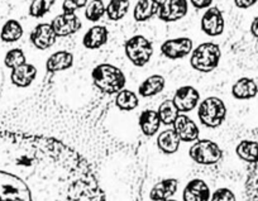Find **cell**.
<instances>
[{"mask_svg":"<svg viewBox=\"0 0 258 201\" xmlns=\"http://www.w3.org/2000/svg\"><path fill=\"white\" fill-rule=\"evenodd\" d=\"M0 201H105L90 163L46 136L0 131Z\"/></svg>","mask_w":258,"mask_h":201,"instance_id":"obj_1","label":"cell"},{"mask_svg":"<svg viewBox=\"0 0 258 201\" xmlns=\"http://www.w3.org/2000/svg\"><path fill=\"white\" fill-rule=\"evenodd\" d=\"M93 84L103 94H118L124 89L126 78L119 67L111 63H100L91 71Z\"/></svg>","mask_w":258,"mask_h":201,"instance_id":"obj_2","label":"cell"},{"mask_svg":"<svg viewBox=\"0 0 258 201\" xmlns=\"http://www.w3.org/2000/svg\"><path fill=\"white\" fill-rule=\"evenodd\" d=\"M222 58V49L214 42H204L194 48L190 56V64L199 73H212L219 66Z\"/></svg>","mask_w":258,"mask_h":201,"instance_id":"obj_3","label":"cell"},{"mask_svg":"<svg viewBox=\"0 0 258 201\" xmlns=\"http://www.w3.org/2000/svg\"><path fill=\"white\" fill-rule=\"evenodd\" d=\"M198 115L203 125L208 128H218L225 120L227 106L222 99L217 96H209L199 104Z\"/></svg>","mask_w":258,"mask_h":201,"instance_id":"obj_4","label":"cell"},{"mask_svg":"<svg viewBox=\"0 0 258 201\" xmlns=\"http://www.w3.org/2000/svg\"><path fill=\"white\" fill-rule=\"evenodd\" d=\"M124 52L129 61L135 66L143 67L151 61L153 54V46L150 39L142 34L131 37L124 44Z\"/></svg>","mask_w":258,"mask_h":201,"instance_id":"obj_5","label":"cell"},{"mask_svg":"<svg viewBox=\"0 0 258 201\" xmlns=\"http://www.w3.org/2000/svg\"><path fill=\"white\" fill-rule=\"evenodd\" d=\"M188 156L194 162L199 165L210 166L219 162L223 157V152L219 146L209 140H202L194 143L188 151Z\"/></svg>","mask_w":258,"mask_h":201,"instance_id":"obj_6","label":"cell"},{"mask_svg":"<svg viewBox=\"0 0 258 201\" xmlns=\"http://www.w3.org/2000/svg\"><path fill=\"white\" fill-rule=\"evenodd\" d=\"M188 2L187 0H160V9H158V18L165 23H173L187 14Z\"/></svg>","mask_w":258,"mask_h":201,"instance_id":"obj_7","label":"cell"},{"mask_svg":"<svg viewBox=\"0 0 258 201\" xmlns=\"http://www.w3.org/2000/svg\"><path fill=\"white\" fill-rule=\"evenodd\" d=\"M161 53L168 59H180L188 56L194 49V42L188 37L167 39L160 47Z\"/></svg>","mask_w":258,"mask_h":201,"instance_id":"obj_8","label":"cell"},{"mask_svg":"<svg viewBox=\"0 0 258 201\" xmlns=\"http://www.w3.org/2000/svg\"><path fill=\"white\" fill-rule=\"evenodd\" d=\"M200 28L207 36L218 37L223 34L225 28V21L222 11L218 7H210L202 17Z\"/></svg>","mask_w":258,"mask_h":201,"instance_id":"obj_9","label":"cell"},{"mask_svg":"<svg viewBox=\"0 0 258 201\" xmlns=\"http://www.w3.org/2000/svg\"><path fill=\"white\" fill-rule=\"evenodd\" d=\"M53 31L56 32L57 37H69L78 33L83 27L80 18L76 13H61L54 17L51 22Z\"/></svg>","mask_w":258,"mask_h":201,"instance_id":"obj_10","label":"cell"},{"mask_svg":"<svg viewBox=\"0 0 258 201\" xmlns=\"http://www.w3.org/2000/svg\"><path fill=\"white\" fill-rule=\"evenodd\" d=\"M172 101L175 103L178 111H181V113H187V111L194 110V109L199 105L200 94L194 86H181V88H178L176 90Z\"/></svg>","mask_w":258,"mask_h":201,"instance_id":"obj_11","label":"cell"},{"mask_svg":"<svg viewBox=\"0 0 258 201\" xmlns=\"http://www.w3.org/2000/svg\"><path fill=\"white\" fill-rule=\"evenodd\" d=\"M56 32L52 28L51 23H39L33 28V31L29 34L31 43L36 47L37 49H48L56 43L57 41Z\"/></svg>","mask_w":258,"mask_h":201,"instance_id":"obj_12","label":"cell"},{"mask_svg":"<svg viewBox=\"0 0 258 201\" xmlns=\"http://www.w3.org/2000/svg\"><path fill=\"white\" fill-rule=\"evenodd\" d=\"M173 130L177 133L182 142H195L199 138L200 130L195 121L188 118L185 114H178L176 120L173 121Z\"/></svg>","mask_w":258,"mask_h":201,"instance_id":"obj_13","label":"cell"},{"mask_svg":"<svg viewBox=\"0 0 258 201\" xmlns=\"http://www.w3.org/2000/svg\"><path fill=\"white\" fill-rule=\"evenodd\" d=\"M37 67L32 63H23L12 70V84L18 88H28L37 78Z\"/></svg>","mask_w":258,"mask_h":201,"instance_id":"obj_14","label":"cell"},{"mask_svg":"<svg viewBox=\"0 0 258 201\" xmlns=\"http://www.w3.org/2000/svg\"><path fill=\"white\" fill-rule=\"evenodd\" d=\"M74 66V54L69 51H57L46 61V70L49 74L66 71Z\"/></svg>","mask_w":258,"mask_h":201,"instance_id":"obj_15","label":"cell"},{"mask_svg":"<svg viewBox=\"0 0 258 201\" xmlns=\"http://www.w3.org/2000/svg\"><path fill=\"white\" fill-rule=\"evenodd\" d=\"M183 201H209L210 188L203 180H192L186 185L182 193Z\"/></svg>","mask_w":258,"mask_h":201,"instance_id":"obj_16","label":"cell"},{"mask_svg":"<svg viewBox=\"0 0 258 201\" xmlns=\"http://www.w3.org/2000/svg\"><path fill=\"white\" fill-rule=\"evenodd\" d=\"M109 39V31L104 26H93L83 37V44L88 49H98L105 46Z\"/></svg>","mask_w":258,"mask_h":201,"instance_id":"obj_17","label":"cell"},{"mask_svg":"<svg viewBox=\"0 0 258 201\" xmlns=\"http://www.w3.org/2000/svg\"><path fill=\"white\" fill-rule=\"evenodd\" d=\"M258 94V85L253 79L240 78L232 86V95L238 100H249Z\"/></svg>","mask_w":258,"mask_h":201,"instance_id":"obj_18","label":"cell"},{"mask_svg":"<svg viewBox=\"0 0 258 201\" xmlns=\"http://www.w3.org/2000/svg\"><path fill=\"white\" fill-rule=\"evenodd\" d=\"M178 181L176 178H166L160 181L152 187L150 197L152 201H163L171 198L177 191Z\"/></svg>","mask_w":258,"mask_h":201,"instance_id":"obj_19","label":"cell"},{"mask_svg":"<svg viewBox=\"0 0 258 201\" xmlns=\"http://www.w3.org/2000/svg\"><path fill=\"white\" fill-rule=\"evenodd\" d=\"M160 0H138L133 11V17L137 22H147L158 14Z\"/></svg>","mask_w":258,"mask_h":201,"instance_id":"obj_20","label":"cell"},{"mask_svg":"<svg viewBox=\"0 0 258 201\" xmlns=\"http://www.w3.org/2000/svg\"><path fill=\"white\" fill-rule=\"evenodd\" d=\"M166 80L162 75H152L146 79L138 88V94L143 98L156 96L165 90Z\"/></svg>","mask_w":258,"mask_h":201,"instance_id":"obj_21","label":"cell"},{"mask_svg":"<svg viewBox=\"0 0 258 201\" xmlns=\"http://www.w3.org/2000/svg\"><path fill=\"white\" fill-rule=\"evenodd\" d=\"M161 119L158 116V113L156 110H148L142 111L140 115V128L142 133L147 137H152L158 131L161 126Z\"/></svg>","mask_w":258,"mask_h":201,"instance_id":"obj_22","label":"cell"},{"mask_svg":"<svg viewBox=\"0 0 258 201\" xmlns=\"http://www.w3.org/2000/svg\"><path fill=\"white\" fill-rule=\"evenodd\" d=\"M180 137L173 130V128L162 131L157 138V147L165 155H172V153L177 152L178 147H180Z\"/></svg>","mask_w":258,"mask_h":201,"instance_id":"obj_23","label":"cell"},{"mask_svg":"<svg viewBox=\"0 0 258 201\" xmlns=\"http://www.w3.org/2000/svg\"><path fill=\"white\" fill-rule=\"evenodd\" d=\"M24 31L22 24L19 23L16 19H9L8 22H6L0 32V38L2 41L6 42V43H14V42L19 41L23 36Z\"/></svg>","mask_w":258,"mask_h":201,"instance_id":"obj_24","label":"cell"},{"mask_svg":"<svg viewBox=\"0 0 258 201\" xmlns=\"http://www.w3.org/2000/svg\"><path fill=\"white\" fill-rule=\"evenodd\" d=\"M235 153L240 160L245 162L255 163L258 161V142L254 141H242L235 148Z\"/></svg>","mask_w":258,"mask_h":201,"instance_id":"obj_25","label":"cell"},{"mask_svg":"<svg viewBox=\"0 0 258 201\" xmlns=\"http://www.w3.org/2000/svg\"><path fill=\"white\" fill-rule=\"evenodd\" d=\"M131 7V0H110L106 6L105 14L110 21H121L126 16Z\"/></svg>","mask_w":258,"mask_h":201,"instance_id":"obj_26","label":"cell"},{"mask_svg":"<svg viewBox=\"0 0 258 201\" xmlns=\"http://www.w3.org/2000/svg\"><path fill=\"white\" fill-rule=\"evenodd\" d=\"M140 104V99L136 93L131 90H121L116 94L115 105L123 111H132Z\"/></svg>","mask_w":258,"mask_h":201,"instance_id":"obj_27","label":"cell"},{"mask_svg":"<svg viewBox=\"0 0 258 201\" xmlns=\"http://www.w3.org/2000/svg\"><path fill=\"white\" fill-rule=\"evenodd\" d=\"M157 113L161 119V123L165 124V125H172L173 121L176 120V118L180 114V111L176 108L175 103L172 100H165L160 105Z\"/></svg>","mask_w":258,"mask_h":201,"instance_id":"obj_28","label":"cell"},{"mask_svg":"<svg viewBox=\"0 0 258 201\" xmlns=\"http://www.w3.org/2000/svg\"><path fill=\"white\" fill-rule=\"evenodd\" d=\"M85 8V18L93 23L99 22L105 16L106 6L104 4L103 0H91Z\"/></svg>","mask_w":258,"mask_h":201,"instance_id":"obj_29","label":"cell"},{"mask_svg":"<svg viewBox=\"0 0 258 201\" xmlns=\"http://www.w3.org/2000/svg\"><path fill=\"white\" fill-rule=\"evenodd\" d=\"M56 0H32L29 6V16L33 18H43L54 6Z\"/></svg>","mask_w":258,"mask_h":201,"instance_id":"obj_30","label":"cell"},{"mask_svg":"<svg viewBox=\"0 0 258 201\" xmlns=\"http://www.w3.org/2000/svg\"><path fill=\"white\" fill-rule=\"evenodd\" d=\"M248 201H258V161L253 163L247 180Z\"/></svg>","mask_w":258,"mask_h":201,"instance_id":"obj_31","label":"cell"},{"mask_svg":"<svg viewBox=\"0 0 258 201\" xmlns=\"http://www.w3.org/2000/svg\"><path fill=\"white\" fill-rule=\"evenodd\" d=\"M26 54H24L23 49L21 48H13L8 51V53L6 54V58H4V64L8 69H12V70L21 66V64L26 63Z\"/></svg>","mask_w":258,"mask_h":201,"instance_id":"obj_32","label":"cell"},{"mask_svg":"<svg viewBox=\"0 0 258 201\" xmlns=\"http://www.w3.org/2000/svg\"><path fill=\"white\" fill-rule=\"evenodd\" d=\"M89 0H63L62 3V12L64 13H75L81 8L88 6Z\"/></svg>","mask_w":258,"mask_h":201,"instance_id":"obj_33","label":"cell"},{"mask_svg":"<svg viewBox=\"0 0 258 201\" xmlns=\"http://www.w3.org/2000/svg\"><path fill=\"white\" fill-rule=\"evenodd\" d=\"M210 201H237L235 195L233 193V191H230L229 188H218L214 193L212 195Z\"/></svg>","mask_w":258,"mask_h":201,"instance_id":"obj_34","label":"cell"},{"mask_svg":"<svg viewBox=\"0 0 258 201\" xmlns=\"http://www.w3.org/2000/svg\"><path fill=\"white\" fill-rule=\"evenodd\" d=\"M191 6L197 9H208L212 7L213 0H190Z\"/></svg>","mask_w":258,"mask_h":201,"instance_id":"obj_35","label":"cell"},{"mask_svg":"<svg viewBox=\"0 0 258 201\" xmlns=\"http://www.w3.org/2000/svg\"><path fill=\"white\" fill-rule=\"evenodd\" d=\"M258 0H234V4L239 9H248L257 4Z\"/></svg>","mask_w":258,"mask_h":201,"instance_id":"obj_36","label":"cell"},{"mask_svg":"<svg viewBox=\"0 0 258 201\" xmlns=\"http://www.w3.org/2000/svg\"><path fill=\"white\" fill-rule=\"evenodd\" d=\"M250 34H252L254 38H258V16L254 17L250 23Z\"/></svg>","mask_w":258,"mask_h":201,"instance_id":"obj_37","label":"cell"},{"mask_svg":"<svg viewBox=\"0 0 258 201\" xmlns=\"http://www.w3.org/2000/svg\"><path fill=\"white\" fill-rule=\"evenodd\" d=\"M163 201H176V200H172V198H167V200H163Z\"/></svg>","mask_w":258,"mask_h":201,"instance_id":"obj_38","label":"cell"}]
</instances>
